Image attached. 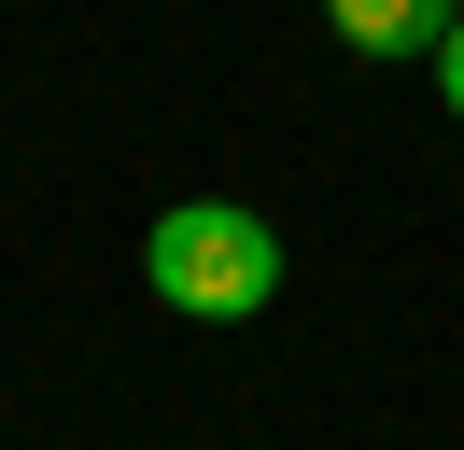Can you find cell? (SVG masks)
<instances>
[{
  "label": "cell",
  "mask_w": 464,
  "mask_h": 450,
  "mask_svg": "<svg viewBox=\"0 0 464 450\" xmlns=\"http://www.w3.org/2000/svg\"><path fill=\"white\" fill-rule=\"evenodd\" d=\"M141 281H155V309H183V324H239V309L282 296V225L239 211V197H183V211H155Z\"/></svg>",
  "instance_id": "1"
},
{
  "label": "cell",
  "mask_w": 464,
  "mask_h": 450,
  "mask_svg": "<svg viewBox=\"0 0 464 450\" xmlns=\"http://www.w3.org/2000/svg\"><path fill=\"white\" fill-rule=\"evenodd\" d=\"M422 71H436V99H450V127H464V15H450V43H436Z\"/></svg>",
  "instance_id": "3"
},
{
  "label": "cell",
  "mask_w": 464,
  "mask_h": 450,
  "mask_svg": "<svg viewBox=\"0 0 464 450\" xmlns=\"http://www.w3.org/2000/svg\"><path fill=\"white\" fill-rule=\"evenodd\" d=\"M450 15H464V0H324V28H338L352 56H436Z\"/></svg>",
  "instance_id": "2"
}]
</instances>
